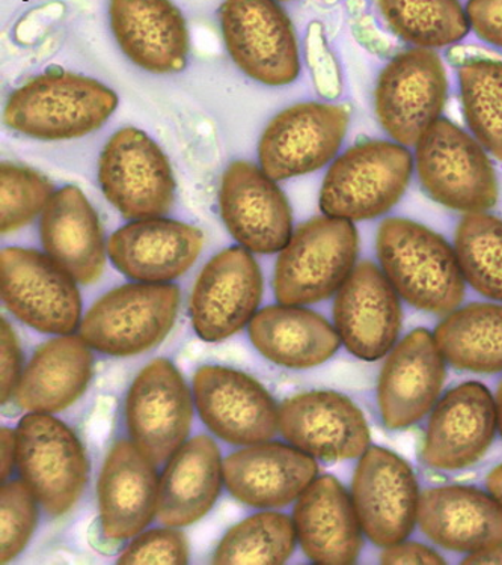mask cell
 Returning <instances> with one entry per match:
<instances>
[{
    "instance_id": "obj_35",
    "label": "cell",
    "mask_w": 502,
    "mask_h": 565,
    "mask_svg": "<svg viewBox=\"0 0 502 565\" xmlns=\"http://www.w3.org/2000/svg\"><path fill=\"white\" fill-rule=\"evenodd\" d=\"M464 117L485 151L502 162V61L481 57L459 72Z\"/></svg>"
},
{
    "instance_id": "obj_17",
    "label": "cell",
    "mask_w": 502,
    "mask_h": 565,
    "mask_svg": "<svg viewBox=\"0 0 502 565\" xmlns=\"http://www.w3.org/2000/svg\"><path fill=\"white\" fill-rule=\"evenodd\" d=\"M220 209L226 228L250 253H279L293 235L286 195L275 180L253 163L234 162L226 168Z\"/></svg>"
},
{
    "instance_id": "obj_19",
    "label": "cell",
    "mask_w": 502,
    "mask_h": 565,
    "mask_svg": "<svg viewBox=\"0 0 502 565\" xmlns=\"http://www.w3.org/2000/svg\"><path fill=\"white\" fill-rule=\"evenodd\" d=\"M337 332L345 348L365 361L393 349L402 324L397 291L373 263L357 264L337 295Z\"/></svg>"
},
{
    "instance_id": "obj_30",
    "label": "cell",
    "mask_w": 502,
    "mask_h": 565,
    "mask_svg": "<svg viewBox=\"0 0 502 565\" xmlns=\"http://www.w3.org/2000/svg\"><path fill=\"white\" fill-rule=\"evenodd\" d=\"M224 481V463L212 437L196 436L181 445L159 484L158 519L167 526L200 521L215 505Z\"/></svg>"
},
{
    "instance_id": "obj_20",
    "label": "cell",
    "mask_w": 502,
    "mask_h": 565,
    "mask_svg": "<svg viewBox=\"0 0 502 565\" xmlns=\"http://www.w3.org/2000/svg\"><path fill=\"white\" fill-rule=\"evenodd\" d=\"M496 426V403L491 392L480 383H463L436 406L427 427L423 459L435 469L467 468L491 447Z\"/></svg>"
},
{
    "instance_id": "obj_1",
    "label": "cell",
    "mask_w": 502,
    "mask_h": 565,
    "mask_svg": "<svg viewBox=\"0 0 502 565\" xmlns=\"http://www.w3.org/2000/svg\"><path fill=\"white\" fill-rule=\"evenodd\" d=\"M377 254L391 286L423 311L450 313L462 303L464 278L458 255L439 234L407 218H386Z\"/></svg>"
},
{
    "instance_id": "obj_6",
    "label": "cell",
    "mask_w": 502,
    "mask_h": 565,
    "mask_svg": "<svg viewBox=\"0 0 502 565\" xmlns=\"http://www.w3.org/2000/svg\"><path fill=\"white\" fill-rule=\"evenodd\" d=\"M415 159L423 188L439 204L468 213L496 204V175L484 148L447 119L421 136Z\"/></svg>"
},
{
    "instance_id": "obj_36",
    "label": "cell",
    "mask_w": 502,
    "mask_h": 565,
    "mask_svg": "<svg viewBox=\"0 0 502 565\" xmlns=\"http://www.w3.org/2000/svg\"><path fill=\"white\" fill-rule=\"evenodd\" d=\"M456 255L464 280L489 299L502 302V221L469 213L456 234Z\"/></svg>"
},
{
    "instance_id": "obj_16",
    "label": "cell",
    "mask_w": 502,
    "mask_h": 565,
    "mask_svg": "<svg viewBox=\"0 0 502 565\" xmlns=\"http://www.w3.org/2000/svg\"><path fill=\"white\" fill-rule=\"evenodd\" d=\"M362 531L377 546L405 542L418 521L417 478L405 460L384 448L362 454L353 480Z\"/></svg>"
},
{
    "instance_id": "obj_25",
    "label": "cell",
    "mask_w": 502,
    "mask_h": 565,
    "mask_svg": "<svg viewBox=\"0 0 502 565\" xmlns=\"http://www.w3.org/2000/svg\"><path fill=\"white\" fill-rule=\"evenodd\" d=\"M154 466L129 440H121L110 449L97 489L106 537H135L158 515L160 481Z\"/></svg>"
},
{
    "instance_id": "obj_11",
    "label": "cell",
    "mask_w": 502,
    "mask_h": 565,
    "mask_svg": "<svg viewBox=\"0 0 502 565\" xmlns=\"http://www.w3.org/2000/svg\"><path fill=\"white\" fill-rule=\"evenodd\" d=\"M448 82L442 61L431 49L398 53L378 76L376 114L386 134L400 146H417L440 118Z\"/></svg>"
},
{
    "instance_id": "obj_21",
    "label": "cell",
    "mask_w": 502,
    "mask_h": 565,
    "mask_svg": "<svg viewBox=\"0 0 502 565\" xmlns=\"http://www.w3.org/2000/svg\"><path fill=\"white\" fill-rule=\"evenodd\" d=\"M203 245V231L195 226L163 217L139 218L113 234L108 255L127 278L167 284L191 269Z\"/></svg>"
},
{
    "instance_id": "obj_34",
    "label": "cell",
    "mask_w": 502,
    "mask_h": 565,
    "mask_svg": "<svg viewBox=\"0 0 502 565\" xmlns=\"http://www.w3.org/2000/svg\"><path fill=\"white\" fill-rule=\"evenodd\" d=\"M296 537L295 522L287 514L265 511L226 532L213 563L282 564L293 554Z\"/></svg>"
},
{
    "instance_id": "obj_28",
    "label": "cell",
    "mask_w": 502,
    "mask_h": 565,
    "mask_svg": "<svg viewBox=\"0 0 502 565\" xmlns=\"http://www.w3.org/2000/svg\"><path fill=\"white\" fill-rule=\"evenodd\" d=\"M418 523L427 537L452 551L502 544V507L480 490H427L419 497Z\"/></svg>"
},
{
    "instance_id": "obj_48",
    "label": "cell",
    "mask_w": 502,
    "mask_h": 565,
    "mask_svg": "<svg viewBox=\"0 0 502 565\" xmlns=\"http://www.w3.org/2000/svg\"><path fill=\"white\" fill-rule=\"evenodd\" d=\"M278 2H288V0H278Z\"/></svg>"
},
{
    "instance_id": "obj_41",
    "label": "cell",
    "mask_w": 502,
    "mask_h": 565,
    "mask_svg": "<svg viewBox=\"0 0 502 565\" xmlns=\"http://www.w3.org/2000/svg\"><path fill=\"white\" fill-rule=\"evenodd\" d=\"M467 15L481 40L502 47V0H469Z\"/></svg>"
},
{
    "instance_id": "obj_29",
    "label": "cell",
    "mask_w": 502,
    "mask_h": 565,
    "mask_svg": "<svg viewBox=\"0 0 502 565\" xmlns=\"http://www.w3.org/2000/svg\"><path fill=\"white\" fill-rule=\"evenodd\" d=\"M93 377V354L84 338L44 342L24 369L14 398L24 411L57 414L76 403Z\"/></svg>"
},
{
    "instance_id": "obj_10",
    "label": "cell",
    "mask_w": 502,
    "mask_h": 565,
    "mask_svg": "<svg viewBox=\"0 0 502 565\" xmlns=\"http://www.w3.org/2000/svg\"><path fill=\"white\" fill-rule=\"evenodd\" d=\"M221 28L229 56L254 81L282 86L298 78V40L277 0H225Z\"/></svg>"
},
{
    "instance_id": "obj_46",
    "label": "cell",
    "mask_w": 502,
    "mask_h": 565,
    "mask_svg": "<svg viewBox=\"0 0 502 565\" xmlns=\"http://www.w3.org/2000/svg\"><path fill=\"white\" fill-rule=\"evenodd\" d=\"M488 489L491 497L502 507V465L493 469L488 478Z\"/></svg>"
},
{
    "instance_id": "obj_8",
    "label": "cell",
    "mask_w": 502,
    "mask_h": 565,
    "mask_svg": "<svg viewBox=\"0 0 502 565\" xmlns=\"http://www.w3.org/2000/svg\"><path fill=\"white\" fill-rule=\"evenodd\" d=\"M15 433V465L22 481L45 513H67L79 501L88 478L79 440L60 419L35 412L24 416Z\"/></svg>"
},
{
    "instance_id": "obj_42",
    "label": "cell",
    "mask_w": 502,
    "mask_h": 565,
    "mask_svg": "<svg viewBox=\"0 0 502 565\" xmlns=\"http://www.w3.org/2000/svg\"><path fill=\"white\" fill-rule=\"evenodd\" d=\"M2 338H0V379H2V403L14 397L20 381V348L18 337L11 326L2 320Z\"/></svg>"
},
{
    "instance_id": "obj_4",
    "label": "cell",
    "mask_w": 502,
    "mask_h": 565,
    "mask_svg": "<svg viewBox=\"0 0 502 565\" xmlns=\"http://www.w3.org/2000/svg\"><path fill=\"white\" fill-rule=\"evenodd\" d=\"M413 167V156L400 143H357L329 168L320 209L327 216L350 222L381 216L400 201Z\"/></svg>"
},
{
    "instance_id": "obj_12",
    "label": "cell",
    "mask_w": 502,
    "mask_h": 565,
    "mask_svg": "<svg viewBox=\"0 0 502 565\" xmlns=\"http://www.w3.org/2000/svg\"><path fill=\"white\" fill-rule=\"evenodd\" d=\"M349 109L300 103L271 119L258 146L260 168L271 180L310 174L331 162L349 126Z\"/></svg>"
},
{
    "instance_id": "obj_37",
    "label": "cell",
    "mask_w": 502,
    "mask_h": 565,
    "mask_svg": "<svg viewBox=\"0 0 502 565\" xmlns=\"http://www.w3.org/2000/svg\"><path fill=\"white\" fill-rule=\"evenodd\" d=\"M55 195L51 181L22 164L0 167V228L2 233L23 228L44 212Z\"/></svg>"
},
{
    "instance_id": "obj_13",
    "label": "cell",
    "mask_w": 502,
    "mask_h": 565,
    "mask_svg": "<svg viewBox=\"0 0 502 565\" xmlns=\"http://www.w3.org/2000/svg\"><path fill=\"white\" fill-rule=\"evenodd\" d=\"M193 402L179 370L156 359L135 379L126 403L131 443L154 465L168 461L191 431Z\"/></svg>"
},
{
    "instance_id": "obj_3",
    "label": "cell",
    "mask_w": 502,
    "mask_h": 565,
    "mask_svg": "<svg viewBox=\"0 0 502 565\" xmlns=\"http://www.w3.org/2000/svg\"><path fill=\"white\" fill-rule=\"evenodd\" d=\"M357 233L345 218H311L279 254L275 295L281 305H310L340 290L355 269Z\"/></svg>"
},
{
    "instance_id": "obj_44",
    "label": "cell",
    "mask_w": 502,
    "mask_h": 565,
    "mask_svg": "<svg viewBox=\"0 0 502 565\" xmlns=\"http://www.w3.org/2000/svg\"><path fill=\"white\" fill-rule=\"evenodd\" d=\"M2 481L6 482L10 478L12 468L15 465V456H18V433L12 431L11 428H2Z\"/></svg>"
},
{
    "instance_id": "obj_31",
    "label": "cell",
    "mask_w": 502,
    "mask_h": 565,
    "mask_svg": "<svg viewBox=\"0 0 502 565\" xmlns=\"http://www.w3.org/2000/svg\"><path fill=\"white\" fill-rule=\"evenodd\" d=\"M255 349L287 369H311L323 364L340 348L339 332L319 313L293 305L269 307L249 323Z\"/></svg>"
},
{
    "instance_id": "obj_22",
    "label": "cell",
    "mask_w": 502,
    "mask_h": 565,
    "mask_svg": "<svg viewBox=\"0 0 502 565\" xmlns=\"http://www.w3.org/2000/svg\"><path fill=\"white\" fill-rule=\"evenodd\" d=\"M446 358L431 333L418 329L391 352L378 381V407L386 427L413 426L434 409Z\"/></svg>"
},
{
    "instance_id": "obj_15",
    "label": "cell",
    "mask_w": 502,
    "mask_h": 565,
    "mask_svg": "<svg viewBox=\"0 0 502 565\" xmlns=\"http://www.w3.org/2000/svg\"><path fill=\"white\" fill-rule=\"evenodd\" d=\"M193 397L205 426L242 447L267 443L279 430V409L269 392L241 371L205 365L193 377Z\"/></svg>"
},
{
    "instance_id": "obj_7",
    "label": "cell",
    "mask_w": 502,
    "mask_h": 565,
    "mask_svg": "<svg viewBox=\"0 0 502 565\" xmlns=\"http://www.w3.org/2000/svg\"><path fill=\"white\" fill-rule=\"evenodd\" d=\"M0 295L8 311L36 331L70 335L81 326L82 300L76 280L39 250H2Z\"/></svg>"
},
{
    "instance_id": "obj_5",
    "label": "cell",
    "mask_w": 502,
    "mask_h": 565,
    "mask_svg": "<svg viewBox=\"0 0 502 565\" xmlns=\"http://www.w3.org/2000/svg\"><path fill=\"white\" fill-rule=\"evenodd\" d=\"M179 307V287L127 284L94 303L82 320L81 337L90 349L109 356L141 354L171 332Z\"/></svg>"
},
{
    "instance_id": "obj_33",
    "label": "cell",
    "mask_w": 502,
    "mask_h": 565,
    "mask_svg": "<svg viewBox=\"0 0 502 565\" xmlns=\"http://www.w3.org/2000/svg\"><path fill=\"white\" fill-rule=\"evenodd\" d=\"M395 35L417 47L435 49L458 43L469 31L459 0H377Z\"/></svg>"
},
{
    "instance_id": "obj_43",
    "label": "cell",
    "mask_w": 502,
    "mask_h": 565,
    "mask_svg": "<svg viewBox=\"0 0 502 565\" xmlns=\"http://www.w3.org/2000/svg\"><path fill=\"white\" fill-rule=\"evenodd\" d=\"M382 564H442L440 558L431 548L417 543H397L388 546L382 555Z\"/></svg>"
},
{
    "instance_id": "obj_47",
    "label": "cell",
    "mask_w": 502,
    "mask_h": 565,
    "mask_svg": "<svg viewBox=\"0 0 502 565\" xmlns=\"http://www.w3.org/2000/svg\"><path fill=\"white\" fill-rule=\"evenodd\" d=\"M495 403H496L498 428H500V431L502 435V382L500 385V390H498Z\"/></svg>"
},
{
    "instance_id": "obj_38",
    "label": "cell",
    "mask_w": 502,
    "mask_h": 565,
    "mask_svg": "<svg viewBox=\"0 0 502 565\" xmlns=\"http://www.w3.org/2000/svg\"><path fill=\"white\" fill-rule=\"evenodd\" d=\"M36 523V499L23 481H12L0 492V543L2 563L15 558L26 546Z\"/></svg>"
},
{
    "instance_id": "obj_27",
    "label": "cell",
    "mask_w": 502,
    "mask_h": 565,
    "mask_svg": "<svg viewBox=\"0 0 502 565\" xmlns=\"http://www.w3.org/2000/svg\"><path fill=\"white\" fill-rule=\"evenodd\" d=\"M45 254L79 284L96 282L106 264V246L96 210L76 185H65L45 205L40 222Z\"/></svg>"
},
{
    "instance_id": "obj_18",
    "label": "cell",
    "mask_w": 502,
    "mask_h": 565,
    "mask_svg": "<svg viewBox=\"0 0 502 565\" xmlns=\"http://www.w3.org/2000/svg\"><path fill=\"white\" fill-rule=\"evenodd\" d=\"M284 439L312 459L337 463L367 451L370 430L355 404L335 392H306L279 407Z\"/></svg>"
},
{
    "instance_id": "obj_45",
    "label": "cell",
    "mask_w": 502,
    "mask_h": 565,
    "mask_svg": "<svg viewBox=\"0 0 502 565\" xmlns=\"http://www.w3.org/2000/svg\"><path fill=\"white\" fill-rule=\"evenodd\" d=\"M463 563L502 565V544H496V546L484 547L480 548V551L472 552Z\"/></svg>"
},
{
    "instance_id": "obj_2",
    "label": "cell",
    "mask_w": 502,
    "mask_h": 565,
    "mask_svg": "<svg viewBox=\"0 0 502 565\" xmlns=\"http://www.w3.org/2000/svg\"><path fill=\"white\" fill-rule=\"evenodd\" d=\"M117 106V94L96 78L51 72L11 94L6 124L35 139H76L100 129Z\"/></svg>"
},
{
    "instance_id": "obj_24",
    "label": "cell",
    "mask_w": 502,
    "mask_h": 565,
    "mask_svg": "<svg viewBox=\"0 0 502 565\" xmlns=\"http://www.w3.org/2000/svg\"><path fill=\"white\" fill-rule=\"evenodd\" d=\"M317 463L298 448L267 443L226 457L224 481L243 504L279 509L293 502L316 480Z\"/></svg>"
},
{
    "instance_id": "obj_32",
    "label": "cell",
    "mask_w": 502,
    "mask_h": 565,
    "mask_svg": "<svg viewBox=\"0 0 502 565\" xmlns=\"http://www.w3.org/2000/svg\"><path fill=\"white\" fill-rule=\"evenodd\" d=\"M451 365L477 373L502 371V307L476 303L447 317L435 333Z\"/></svg>"
},
{
    "instance_id": "obj_14",
    "label": "cell",
    "mask_w": 502,
    "mask_h": 565,
    "mask_svg": "<svg viewBox=\"0 0 502 565\" xmlns=\"http://www.w3.org/2000/svg\"><path fill=\"white\" fill-rule=\"evenodd\" d=\"M246 247L234 246L210 259L191 297L193 329L204 341L217 342L250 323L263 296L260 267Z\"/></svg>"
},
{
    "instance_id": "obj_39",
    "label": "cell",
    "mask_w": 502,
    "mask_h": 565,
    "mask_svg": "<svg viewBox=\"0 0 502 565\" xmlns=\"http://www.w3.org/2000/svg\"><path fill=\"white\" fill-rule=\"evenodd\" d=\"M172 527H159V530L138 534V537L119 555L118 563L129 565L188 564V540L183 532L172 530Z\"/></svg>"
},
{
    "instance_id": "obj_9",
    "label": "cell",
    "mask_w": 502,
    "mask_h": 565,
    "mask_svg": "<svg viewBox=\"0 0 502 565\" xmlns=\"http://www.w3.org/2000/svg\"><path fill=\"white\" fill-rule=\"evenodd\" d=\"M98 181L126 218L162 217L175 200V179L162 148L142 130L126 127L106 143Z\"/></svg>"
},
{
    "instance_id": "obj_26",
    "label": "cell",
    "mask_w": 502,
    "mask_h": 565,
    "mask_svg": "<svg viewBox=\"0 0 502 565\" xmlns=\"http://www.w3.org/2000/svg\"><path fill=\"white\" fill-rule=\"evenodd\" d=\"M295 527L300 546L317 564L355 563L361 523L355 504L335 478L320 477L298 498Z\"/></svg>"
},
{
    "instance_id": "obj_23",
    "label": "cell",
    "mask_w": 502,
    "mask_h": 565,
    "mask_svg": "<svg viewBox=\"0 0 502 565\" xmlns=\"http://www.w3.org/2000/svg\"><path fill=\"white\" fill-rule=\"evenodd\" d=\"M110 24L125 55L156 74L186 67V20L171 0H110Z\"/></svg>"
},
{
    "instance_id": "obj_40",
    "label": "cell",
    "mask_w": 502,
    "mask_h": 565,
    "mask_svg": "<svg viewBox=\"0 0 502 565\" xmlns=\"http://www.w3.org/2000/svg\"><path fill=\"white\" fill-rule=\"evenodd\" d=\"M306 57L312 78H314L317 93L328 100L339 97L343 89L339 62L329 49L323 26L320 23H311L308 28Z\"/></svg>"
}]
</instances>
